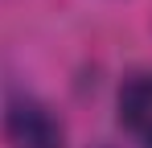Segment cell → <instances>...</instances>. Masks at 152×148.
I'll use <instances>...</instances> for the list:
<instances>
[{"label":"cell","mask_w":152,"mask_h":148,"mask_svg":"<svg viewBox=\"0 0 152 148\" xmlns=\"http://www.w3.org/2000/svg\"><path fill=\"white\" fill-rule=\"evenodd\" d=\"M4 140L12 148H66V127L41 99L12 95L4 103Z\"/></svg>","instance_id":"cell-1"},{"label":"cell","mask_w":152,"mask_h":148,"mask_svg":"<svg viewBox=\"0 0 152 148\" xmlns=\"http://www.w3.org/2000/svg\"><path fill=\"white\" fill-rule=\"evenodd\" d=\"M119 123L136 140V148H152V74H132L119 86Z\"/></svg>","instance_id":"cell-2"}]
</instances>
